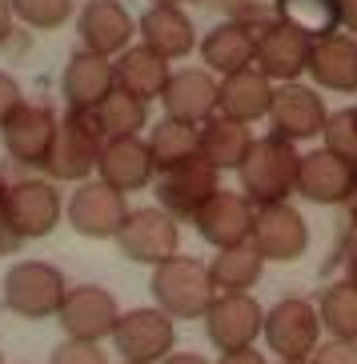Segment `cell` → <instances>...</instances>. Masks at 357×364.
Returning a JSON list of instances; mask_svg holds the SVG:
<instances>
[{
    "instance_id": "obj_44",
    "label": "cell",
    "mask_w": 357,
    "mask_h": 364,
    "mask_svg": "<svg viewBox=\"0 0 357 364\" xmlns=\"http://www.w3.org/2000/svg\"><path fill=\"white\" fill-rule=\"evenodd\" d=\"M277 364H314V360H277Z\"/></svg>"
},
{
    "instance_id": "obj_27",
    "label": "cell",
    "mask_w": 357,
    "mask_h": 364,
    "mask_svg": "<svg viewBox=\"0 0 357 364\" xmlns=\"http://www.w3.org/2000/svg\"><path fill=\"white\" fill-rule=\"evenodd\" d=\"M117 88H125V92H133L137 100H161L165 85H169V60L165 56H157L152 48H145V44H129L125 53L117 56Z\"/></svg>"
},
{
    "instance_id": "obj_24",
    "label": "cell",
    "mask_w": 357,
    "mask_h": 364,
    "mask_svg": "<svg viewBox=\"0 0 357 364\" xmlns=\"http://www.w3.org/2000/svg\"><path fill=\"white\" fill-rule=\"evenodd\" d=\"M297 196L314 204H346L353 196V164L337 161L325 149L305 152L297 168Z\"/></svg>"
},
{
    "instance_id": "obj_6",
    "label": "cell",
    "mask_w": 357,
    "mask_h": 364,
    "mask_svg": "<svg viewBox=\"0 0 357 364\" xmlns=\"http://www.w3.org/2000/svg\"><path fill=\"white\" fill-rule=\"evenodd\" d=\"M0 220L16 240H41L61 220V193L53 181H16L4 188L0 200Z\"/></svg>"
},
{
    "instance_id": "obj_17",
    "label": "cell",
    "mask_w": 357,
    "mask_h": 364,
    "mask_svg": "<svg viewBox=\"0 0 357 364\" xmlns=\"http://www.w3.org/2000/svg\"><path fill=\"white\" fill-rule=\"evenodd\" d=\"M76 33H81V48L113 60L117 53L129 48L137 24H133L129 9L120 0H88L76 16Z\"/></svg>"
},
{
    "instance_id": "obj_30",
    "label": "cell",
    "mask_w": 357,
    "mask_h": 364,
    "mask_svg": "<svg viewBox=\"0 0 357 364\" xmlns=\"http://www.w3.org/2000/svg\"><path fill=\"white\" fill-rule=\"evenodd\" d=\"M149 152H152L157 172L177 168V164H185V161H197V156H201V129L165 117V120H157L152 132H149Z\"/></svg>"
},
{
    "instance_id": "obj_25",
    "label": "cell",
    "mask_w": 357,
    "mask_h": 364,
    "mask_svg": "<svg viewBox=\"0 0 357 364\" xmlns=\"http://www.w3.org/2000/svg\"><path fill=\"white\" fill-rule=\"evenodd\" d=\"M305 73L329 92H357V36L341 33V28L329 36H317Z\"/></svg>"
},
{
    "instance_id": "obj_12",
    "label": "cell",
    "mask_w": 357,
    "mask_h": 364,
    "mask_svg": "<svg viewBox=\"0 0 357 364\" xmlns=\"http://www.w3.org/2000/svg\"><path fill=\"white\" fill-rule=\"evenodd\" d=\"M56 316H61V328L68 332V341H85V344L108 341L120 321L113 292L100 289V284H76V289H68Z\"/></svg>"
},
{
    "instance_id": "obj_22",
    "label": "cell",
    "mask_w": 357,
    "mask_h": 364,
    "mask_svg": "<svg viewBox=\"0 0 357 364\" xmlns=\"http://www.w3.org/2000/svg\"><path fill=\"white\" fill-rule=\"evenodd\" d=\"M273 80L257 68H241V73H229L217 80V112L229 120H241V124H253V120L269 117L273 105Z\"/></svg>"
},
{
    "instance_id": "obj_21",
    "label": "cell",
    "mask_w": 357,
    "mask_h": 364,
    "mask_svg": "<svg viewBox=\"0 0 357 364\" xmlns=\"http://www.w3.org/2000/svg\"><path fill=\"white\" fill-rule=\"evenodd\" d=\"M113 88H117V68H113V60L88 53V48H76L73 60L65 65V76H61V92H65L68 108L93 112Z\"/></svg>"
},
{
    "instance_id": "obj_13",
    "label": "cell",
    "mask_w": 357,
    "mask_h": 364,
    "mask_svg": "<svg viewBox=\"0 0 357 364\" xmlns=\"http://www.w3.org/2000/svg\"><path fill=\"white\" fill-rule=\"evenodd\" d=\"M325 100L317 97V88L293 80V85H277L273 88V105H269V132L273 136L289 140H314L325 129Z\"/></svg>"
},
{
    "instance_id": "obj_43",
    "label": "cell",
    "mask_w": 357,
    "mask_h": 364,
    "mask_svg": "<svg viewBox=\"0 0 357 364\" xmlns=\"http://www.w3.org/2000/svg\"><path fill=\"white\" fill-rule=\"evenodd\" d=\"M349 280H357V260H353V264H349Z\"/></svg>"
},
{
    "instance_id": "obj_38",
    "label": "cell",
    "mask_w": 357,
    "mask_h": 364,
    "mask_svg": "<svg viewBox=\"0 0 357 364\" xmlns=\"http://www.w3.org/2000/svg\"><path fill=\"white\" fill-rule=\"evenodd\" d=\"M21 105H24V100H21V85H16L9 73H0V124H4V120H9Z\"/></svg>"
},
{
    "instance_id": "obj_33",
    "label": "cell",
    "mask_w": 357,
    "mask_h": 364,
    "mask_svg": "<svg viewBox=\"0 0 357 364\" xmlns=\"http://www.w3.org/2000/svg\"><path fill=\"white\" fill-rule=\"evenodd\" d=\"M273 12L285 24H293L297 33H305L309 41L329 36L341 28V9L337 0H273Z\"/></svg>"
},
{
    "instance_id": "obj_41",
    "label": "cell",
    "mask_w": 357,
    "mask_h": 364,
    "mask_svg": "<svg viewBox=\"0 0 357 364\" xmlns=\"http://www.w3.org/2000/svg\"><path fill=\"white\" fill-rule=\"evenodd\" d=\"M12 36V4L9 0H0V44Z\"/></svg>"
},
{
    "instance_id": "obj_47",
    "label": "cell",
    "mask_w": 357,
    "mask_h": 364,
    "mask_svg": "<svg viewBox=\"0 0 357 364\" xmlns=\"http://www.w3.org/2000/svg\"><path fill=\"white\" fill-rule=\"evenodd\" d=\"M0 364H4V356H0Z\"/></svg>"
},
{
    "instance_id": "obj_29",
    "label": "cell",
    "mask_w": 357,
    "mask_h": 364,
    "mask_svg": "<svg viewBox=\"0 0 357 364\" xmlns=\"http://www.w3.org/2000/svg\"><path fill=\"white\" fill-rule=\"evenodd\" d=\"M261 268H265L261 252L245 240V245H233V248H217L213 264H209V277H213L221 296H245L261 280Z\"/></svg>"
},
{
    "instance_id": "obj_2",
    "label": "cell",
    "mask_w": 357,
    "mask_h": 364,
    "mask_svg": "<svg viewBox=\"0 0 357 364\" xmlns=\"http://www.w3.org/2000/svg\"><path fill=\"white\" fill-rule=\"evenodd\" d=\"M221 296L209 277V264L193 257H173L152 268V300L173 321H201Z\"/></svg>"
},
{
    "instance_id": "obj_4",
    "label": "cell",
    "mask_w": 357,
    "mask_h": 364,
    "mask_svg": "<svg viewBox=\"0 0 357 364\" xmlns=\"http://www.w3.org/2000/svg\"><path fill=\"white\" fill-rule=\"evenodd\" d=\"M100 149H105V132H100L97 117L73 108V112L56 124V140H53L48 161H44V172H48L53 181L85 184L88 172H97Z\"/></svg>"
},
{
    "instance_id": "obj_42",
    "label": "cell",
    "mask_w": 357,
    "mask_h": 364,
    "mask_svg": "<svg viewBox=\"0 0 357 364\" xmlns=\"http://www.w3.org/2000/svg\"><path fill=\"white\" fill-rule=\"evenodd\" d=\"M161 364H209L205 356H197V353H169Z\"/></svg>"
},
{
    "instance_id": "obj_45",
    "label": "cell",
    "mask_w": 357,
    "mask_h": 364,
    "mask_svg": "<svg viewBox=\"0 0 357 364\" xmlns=\"http://www.w3.org/2000/svg\"><path fill=\"white\" fill-rule=\"evenodd\" d=\"M152 4H181V0H152Z\"/></svg>"
},
{
    "instance_id": "obj_31",
    "label": "cell",
    "mask_w": 357,
    "mask_h": 364,
    "mask_svg": "<svg viewBox=\"0 0 357 364\" xmlns=\"http://www.w3.org/2000/svg\"><path fill=\"white\" fill-rule=\"evenodd\" d=\"M93 117H97L105 140L141 136L145 120H149V105H145V100H137L133 92H125V88H113V92H108L97 108H93Z\"/></svg>"
},
{
    "instance_id": "obj_40",
    "label": "cell",
    "mask_w": 357,
    "mask_h": 364,
    "mask_svg": "<svg viewBox=\"0 0 357 364\" xmlns=\"http://www.w3.org/2000/svg\"><path fill=\"white\" fill-rule=\"evenodd\" d=\"M217 364H269L261 353H253V348H241V353H225Z\"/></svg>"
},
{
    "instance_id": "obj_23",
    "label": "cell",
    "mask_w": 357,
    "mask_h": 364,
    "mask_svg": "<svg viewBox=\"0 0 357 364\" xmlns=\"http://www.w3.org/2000/svg\"><path fill=\"white\" fill-rule=\"evenodd\" d=\"M137 33H141L145 48H152L165 60H181L197 48V28L181 4H149Z\"/></svg>"
},
{
    "instance_id": "obj_14",
    "label": "cell",
    "mask_w": 357,
    "mask_h": 364,
    "mask_svg": "<svg viewBox=\"0 0 357 364\" xmlns=\"http://www.w3.org/2000/svg\"><path fill=\"white\" fill-rule=\"evenodd\" d=\"M201 321H205V336L217 353H241V348H253V341L261 336L265 309L249 292L245 296H217Z\"/></svg>"
},
{
    "instance_id": "obj_18",
    "label": "cell",
    "mask_w": 357,
    "mask_h": 364,
    "mask_svg": "<svg viewBox=\"0 0 357 364\" xmlns=\"http://www.w3.org/2000/svg\"><path fill=\"white\" fill-rule=\"evenodd\" d=\"M253 213H257V208H253L241 193H225V188H221V193L193 216V225H197V236H201L205 245L233 248V245H245V240H249Z\"/></svg>"
},
{
    "instance_id": "obj_7",
    "label": "cell",
    "mask_w": 357,
    "mask_h": 364,
    "mask_svg": "<svg viewBox=\"0 0 357 364\" xmlns=\"http://www.w3.org/2000/svg\"><path fill=\"white\" fill-rule=\"evenodd\" d=\"M217 193H221V172L213 164H205L201 156L157 172V204L173 220H193Z\"/></svg>"
},
{
    "instance_id": "obj_20",
    "label": "cell",
    "mask_w": 357,
    "mask_h": 364,
    "mask_svg": "<svg viewBox=\"0 0 357 364\" xmlns=\"http://www.w3.org/2000/svg\"><path fill=\"white\" fill-rule=\"evenodd\" d=\"M165 117L185 120V124H205L209 117H217V80L209 68H181L169 76V85L161 92Z\"/></svg>"
},
{
    "instance_id": "obj_37",
    "label": "cell",
    "mask_w": 357,
    "mask_h": 364,
    "mask_svg": "<svg viewBox=\"0 0 357 364\" xmlns=\"http://www.w3.org/2000/svg\"><path fill=\"white\" fill-rule=\"evenodd\" d=\"M314 364H357V341H329L317 344Z\"/></svg>"
},
{
    "instance_id": "obj_1",
    "label": "cell",
    "mask_w": 357,
    "mask_h": 364,
    "mask_svg": "<svg viewBox=\"0 0 357 364\" xmlns=\"http://www.w3.org/2000/svg\"><path fill=\"white\" fill-rule=\"evenodd\" d=\"M297 168H301V152L281 136H257L253 140L245 164L237 168L241 176V196L261 208V204H281L297 193Z\"/></svg>"
},
{
    "instance_id": "obj_39",
    "label": "cell",
    "mask_w": 357,
    "mask_h": 364,
    "mask_svg": "<svg viewBox=\"0 0 357 364\" xmlns=\"http://www.w3.org/2000/svg\"><path fill=\"white\" fill-rule=\"evenodd\" d=\"M337 9H341V28L357 36V0H337Z\"/></svg>"
},
{
    "instance_id": "obj_28",
    "label": "cell",
    "mask_w": 357,
    "mask_h": 364,
    "mask_svg": "<svg viewBox=\"0 0 357 364\" xmlns=\"http://www.w3.org/2000/svg\"><path fill=\"white\" fill-rule=\"evenodd\" d=\"M253 132L249 124H241V120H229V117H209L205 124H201V161L213 164L217 172L225 168H241L245 164V156H249L253 149Z\"/></svg>"
},
{
    "instance_id": "obj_11",
    "label": "cell",
    "mask_w": 357,
    "mask_h": 364,
    "mask_svg": "<svg viewBox=\"0 0 357 364\" xmlns=\"http://www.w3.org/2000/svg\"><path fill=\"white\" fill-rule=\"evenodd\" d=\"M249 245L261 252V260H277V264H289V260L305 257V248H309V228H305V216L297 213L289 200L261 204L257 213H253Z\"/></svg>"
},
{
    "instance_id": "obj_19",
    "label": "cell",
    "mask_w": 357,
    "mask_h": 364,
    "mask_svg": "<svg viewBox=\"0 0 357 364\" xmlns=\"http://www.w3.org/2000/svg\"><path fill=\"white\" fill-rule=\"evenodd\" d=\"M100 181L117 193H137V188H149V181L157 176V164H152L149 140L141 136H120V140H105L97 161Z\"/></svg>"
},
{
    "instance_id": "obj_46",
    "label": "cell",
    "mask_w": 357,
    "mask_h": 364,
    "mask_svg": "<svg viewBox=\"0 0 357 364\" xmlns=\"http://www.w3.org/2000/svg\"><path fill=\"white\" fill-rule=\"evenodd\" d=\"M0 200H4V184H0ZM0 225H4V220H0Z\"/></svg>"
},
{
    "instance_id": "obj_5",
    "label": "cell",
    "mask_w": 357,
    "mask_h": 364,
    "mask_svg": "<svg viewBox=\"0 0 357 364\" xmlns=\"http://www.w3.org/2000/svg\"><path fill=\"white\" fill-rule=\"evenodd\" d=\"M269 353L277 360H314L317 344H321V316L317 304L305 296H285L265 312V328H261Z\"/></svg>"
},
{
    "instance_id": "obj_16",
    "label": "cell",
    "mask_w": 357,
    "mask_h": 364,
    "mask_svg": "<svg viewBox=\"0 0 357 364\" xmlns=\"http://www.w3.org/2000/svg\"><path fill=\"white\" fill-rule=\"evenodd\" d=\"M56 124L53 108L44 105H29L24 100L16 112H12L4 124H0V136H4V152H9L16 164H29V168H44L48 152H53L56 140Z\"/></svg>"
},
{
    "instance_id": "obj_9",
    "label": "cell",
    "mask_w": 357,
    "mask_h": 364,
    "mask_svg": "<svg viewBox=\"0 0 357 364\" xmlns=\"http://www.w3.org/2000/svg\"><path fill=\"white\" fill-rule=\"evenodd\" d=\"M173 341H177L173 316H165L161 309L120 312L117 332H113L117 356L129 364H161L165 356L173 353Z\"/></svg>"
},
{
    "instance_id": "obj_10",
    "label": "cell",
    "mask_w": 357,
    "mask_h": 364,
    "mask_svg": "<svg viewBox=\"0 0 357 364\" xmlns=\"http://www.w3.org/2000/svg\"><path fill=\"white\" fill-rule=\"evenodd\" d=\"M309 48H314L309 36L297 33L293 24H285L281 16H273L269 24L257 28L253 68L265 73L273 85H293V80H301V73L309 68Z\"/></svg>"
},
{
    "instance_id": "obj_26",
    "label": "cell",
    "mask_w": 357,
    "mask_h": 364,
    "mask_svg": "<svg viewBox=\"0 0 357 364\" xmlns=\"http://www.w3.org/2000/svg\"><path fill=\"white\" fill-rule=\"evenodd\" d=\"M253 53H257V28L245 21H221L201 41V60L209 65L213 76H229V73L249 68Z\"/></svg>"
},
{
    "instance_id": "obj_48",
    "label": "cell",
    "mask_w": 357,
    "mask_h": 364,
    "mask_svg": "<svg viewBox=\"0 0 357 364\" xmlns=\"http://www.w3.org/2000/svg\"><path fill=\"white\" fill-rule=\"evenodd\" d=\"M120 364H129V360H120Z\"/></svg>"
},
{
    "instance_id": "obj_8",
    "label": "cell",
    "mask_w": 357,
    "mask_h": 364,
    "mask_svg": "<svg viewBox=\"0 0 357 364\" xmlns=\"http://www.w3.org/2000/svg\"><path fill=\"white\" fill-rule=\"evenodd\" d=\"M177 245H181V232H177V220L165 208H137V213L125 216V225L117 232L120 257H129L133 264L157 268L177 257Z\"/></svg>"
},
{
    "instance_id": "obj_32",
    "label": "cell",
    "mask_w": 357,
    "mask_h": 364,
    "mask_svg": "<svg viewBox=\"0 0 357 364\" xmlns=\"http://www.w3.org/2000/svg\"><path fill=\"white\" fill-rule=\"evenodd\" d=\"M317 316L333 341H357V280H333L317 300Z\"/></svg>"
},
{
    "instance_id": "obj_35",
    "label": "cell",
    "mask_w": 357,
    "mask_h": 364,
    "mask_svg": "<svg viewBox=\"0 0 357 364\" xmlns=\"http://www.w3.org/2000/svg\"><path fill=\"white\" fill-rule=\"evenodd\" d=\"M12 16H21L29 28H61L73 16V0H9Z\"/></svg>"
},
{
    "instance_id": "obj_34",
    "label": "cell",
    "mask_w": 357,
    "mask_h": 364,
    "mask_svg": "<svg viewBox=\"0 0 357 364\" xmlns=\"http://www.w3.org/2000/svg\"><path fill=\"white\" fill-rule=\"evenodd\" d=\"M321 149L357 168V108H341V112H329L325 117Z\"/></svg>"
},
{
    "instance_id": "obj_36",
    "label": "cell",
    "mask_w": 357,
    "mask_h": 364,
    "mask_svg": "<svg viewBox=\"0 0 357 364\" xmlns=\"http://www.w3.org/2000/svg\"><path fill=\"white\" fill-rule=\"evenodd\" d=\"M48 364H108V356L100 353L97 344H85V341H65L56 344Z\"/></svg>"
},
{
    "instance_id": "obj_15",
    "label": "cell",
    "mask_w": 357,
    "mask_h": 364,
    "mask_svg": "<svg viewBox=\"0 0 357 364\" xmlns=\"http://www.w3.org/2000/svg\"><path fill=\"white\" fill-rule=\"evenodd\" d=\"M65 213H68V225L81 236L108 240V236L120 232L125 216H129V204H125V193L108 188L105 181H85V184H76V193Z\"/></svg>"
},
{
    "instance_id": "obj_3",
    "label": "cell",
    "mask_w": 357,
    "mask_h": 364,
    "mask_svg": "<svg viewBox=\"0 0 357 364\" xmlns=\"http://www.w3.org/2000/svg\"><path fill=\"white\" fill-rule=\"evenodd\" d=\"M65 272L44 260H21L4 272V309L21 321H48L65 304Z\"/></svg>"
}]
</instances>
